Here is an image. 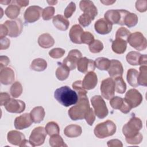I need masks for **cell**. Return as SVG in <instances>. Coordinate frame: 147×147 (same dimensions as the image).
I'll return each mask as SVG.
<instances>
[{
    "instance_id": "db71d44e",
    "label": "cell",
    "mask_w": 147,
    "mask_h": 147,
    "mask_svg": "<svg viewBox=\"0 0 147 147\" xmlns=\"http://www.w3.org/2000/svg\"><path fill=\"white\" fill-rule=\"evenodd\" d=\"M107 146L109 147H122L123 144L120 140L118 139H113L107 142Z\"/></svg>"
},
{
    "instance_id": "681fc988",
    "label": "cell",
    "mask_w": 147,
    "mask_h": 147,
    "mask_svg": "<svg viewBox=\"0 0 147 147\" xmlns=\"http://www.w3.org/2000/svg\"><path fill=\"white\" fill-rule=\"evenodd\" d=\"M143 136L141 133H138L136 136L131 138H126V141L127 144L131 145H137L140 144L142 141Z\"/></svg>"
},
{
    "instance_id": "b9f144b4",
    "label": "cell",
    "mask_w": 147,
    "mask_h": 147,
    "mask_svg": "<svg viewBox=\"0 0 147 147\" xmlns=\"http://www.w3.org/2000/svg\"><path fill=\"white\" fill-rule=\"evenodd\" d=\"M103 49V43L99 40H94L89 45V50L91 53H97L101 52Z\"/></svg>"
},
{
    "instance_id": "277c9868",
    "label": "cell",
    "mask_w": 147,
    "mask_h": 147,
    "mask_svg": "<svg viewBox=\"0 0 147 147\" xmlns=\"http://www.w3.org/2000/svg\"><path fill=\"white\" fill-rule=\"evenodd\" d=\"M142 127L141 120L136 117H133L123 126L122 133L126 138H131L136 136Z\"/></svg>"
},
{
    "instance_id": "74e56055",
    "label": "cell",
    "mask_w": 147,
    "mask_h": 147,
    "mask_svg": "<svg viewBox=\"0 0 147 147\" xmlns=\"http://www.w3.org/2000/svg\"><path fill=\"white\" fill-rule=\"evenodd\" d=\"M140 73L138 76V83L142 86H147V66L141 65L140 67Z\"/></svg>"
},
{
    "instance_id": "4316f807",
    "label": "cell",
    "mask_w": 147,
    "mask_h": 147,
    "mask_svg": "<svg viewBox=\"0 0 147 147\" xmlns=\"http://www.w3.org/2000/svg\"><path fill=\"white\" fill-rule=\"evenodd\" d=\"M45 111L42 106H37L34 107L30 111V115L33 122L36 123H40L44 118Z\"/></svg>"
},
{
    "instance_id": "d6986e66",
    "label": "cell",
    "mask_w": 147,
    "mask_h": 147,
    "mask_svg": "<svg viewBox=\"0 0 147 147\" xmlns=\"http://www.w3.org/2000/svg\"><path fill=\"white\" fill-rule=\"evenodd\" d=\"M110 65L107 69L109 75L111 78L122 77L123 73V68L122 63L118 60H110Z\"/></svg>"
},
{
    "instance_id": "f6af8a7d",
    "label": "cell",
    "mask_w": 147,
    "mask_h": 147,
    "mask_svg": "<svg viewBox=\"0 0 147 147\" xmlns=\"http://www.w3.org/2000/svg\"><path fill=\"white\" fill-rule=\"evenodd\" d=\"M130 33V32L127 29L124 27H121L117 30L115 34V38H119L127 41V39Z\"/></svg>"
},
{
    "instance_id": "8fae6325",
    "label": "cell",
    "mask_w": 147,
    "mask_h": 147,
    "mask_svg": "<svg viewBox=\"0 0 147 147\" xmlns=\"http://www.w3.org/2000/svg\"><path fill=\"white\" fill-rule=\"evenodd\" d=\"M8 29V36L11 37H17L22 32L23 25L19 18L13 20H7L3 24Z\"/></svg>"
},
{
    "instance_id": "484cf974",
    "label": "cell",
    "mask_w": 147,
    "mask_h": 147,
    "mask_svg": "<svg viewBox=\"0 0 147 147\" xmlns=\"http://www.w3.org/2000/svg\"><path fill=\"white\" fill-rule=\"evenodd\" d=\"M127 48V41L122 38H115L111 45V48L114 52L117 54L123 53Z\"/></svg>"
},
{
    "instance_id": "ba28073f",
    "label": "cell",
    "mask_w": 147,
    "mask_h": 147,
    "mask_svg": "<svg viewBox=\"0 0 147 147\" xmlns=\"http://www.w3.org/2000/svg\"><path fill=\"white\" fill-rule=\"evenodd\" d=\"M46 136L45 129L42 126H38L32 130L29 137V144L33 146H40L44 144Z\"/></svg>"
},
{
    "instance_id": "7402d4cb",
    "label": "cell",
    "mask_w": 147,
    "mask_h": 147,
    "mask_svg": "<svg viewBox=\"0 0 147 147\" xmlns=\"http://www.w3.org/2000/svg\"><path fill=\"white\" fill-rule=\"evenodd\" d=\"M113 28V25L110 24L105 18H100L97 20L94 25L95 31L100 34H106L109 33Z\"/></svg>"
},
{
    "instance_id": "603a6c76",
    "label": "cell",
    "mask_w": 147,
    "mask_h": 147,
    "mask_svg": "<svg viewBox=\"0 0 147 147\" xmlns=\"http://www.w3.org/2000/svg\"><path fill=\"white\" fill-rule=\"evenodd\" d=\"M98 83L96 74L93 71L88 72L84 76L82 82V86L85 90L94 89Z\"/></svg>"
},
{
    "instance_id": "ac0fdd59",
    "label": "cell",
    "mask_w": 147,
    "mask_h": 147,
    "mask_svg": "<svg viewBox=\"0 0 147 147\" xmlns=\"http://www.w3.org/2000/svg\"><path fill=\"white\" fill-rule=\"evenodd\" d=\"M33 121L29 113H24L21 115L14 120V127L16 129L22 130L29 127L32 124Z\"/></svg>"
},
{
    "instance_id": "c3c4849f",
    "label": "cell",
    "mask_w": 147,
    "mask_h": 147,
    "mask_svg": "<svg viewBox=\"0 0 147 147\" xmlns=\"http://www.w3.org/2000/svg\"><path fill=\"white\" fill-rule=\"evenodd\" d=\"M92 20H93L92 19V18L89 15L86 13L82 14L78 18L79 24L83 27L88 26L91 24Z\"/></svg>"
},
{
    "instance_id": "9c48e42d",
    "label": "cell",
    "mask_w": 147,
    "mask_h": 147,
    "mask_svg": "<svg viewBox=\"0 0 147 147\" xmlns=\"http://www.w3.org/2000/svg\"><path fill=\"white\" fill-rule=\"evenodd\" d=\"M100 92L102 96L107 100H109L115 95V82L111 78H108L102 80L100 84Z\"/></svg>"
},
{
    "instance_id": "5bb4252c",
    "label": "cell",
    "mask_w": 147,
    "mask_h": 147,
    "mask_svg": "<svg viewBox=\"0 0 147 147\" xmlns=\"http://www.w3.org/2000/svg\"><path fill=\"white\" fill-rule=\"evenodd\" d=\"M82 53L78 49L71 50L68 56L63 60V64L67 66L69 70L75 69L78 60L82 57Z\"/></svg>"
},
{
    "instance_id": "7bdbcfd3",
    "label": "cell",
    "mask_w": 147,
    "mask_h": 147,
    "mask_svg": "<svg viewBox=\"0 0 147 147\" xmlns=\"http://www.w3.org/2000/svg\"><path fill=\"white\" fill-rule=\"evenodd\" d=\"M72 88L78 94V96L87 95V91L82 86V82L81 80H76L73 83Z\"/></svg>"
},
{
    "instance_id": "94428289",
    "label": "cell",
    "mask_w": 147,
    "mask_h": 147,
    "mask_svg": "<svg viewBox=\"0 0 147 147\" xmlns=\"http://www.w3.org/2000/svg\"><path fill=\"white\" fill-rule=\"evenodd\" d=\"M146 61H147V57L146 55H141L140 59L139 65H146Z\"/></svg>"
},
{
    "instance_id": "4fadbf2b",
    "label": "cell",
    "mask_w": 147,
    "mask_h": 147,
    "mask_svg": "<svg viewBox=\"0 0 147 147\" xmlns=\"http://www.w3.org/2000/svg\"><path fill=\"white\" fill-rule=\"evenodd\" d=\"M42 9L38 6H31L28 7L24 13L26 22L33 23L38 20L42 14Z\"/></svg>"
},
{
    "instance_id": "91938a15",
    "label": "cell",
    "mask_w": 147,
    "mask_h": 147,
    "mask_svg": "<svg viewBox=\"0 0 147 147\" xmlns=\"http://www.w3.org/2000/svg\"><path fill=\"white\" fill-rule=\"evenodd\" d=\"M15 2L20 7L26 6L29 2V1H22V0H17V1H15Z\"/></svg>"
},
{
    "instance_id": "5b68a950",
    "label": "cell",
    "mask_w": 147,
    "mask_h": 147,
    "mask_svg": "<svg viewBox=\"0 0 147 147\" xmlns=\"http://www.w3.org/2000/svg\"><path fill=\"white\" fill-rule=\"evenodd\" d=\"M128 12L127 10L123 9L109 10L105 13L104 17L105 19L111 25L118 24L125 25L124 19Z\"/></svg>"
},
{
    "instance_id": "8d00e7d4",
    "label": "cell",
    "mask_w": 147,
    "mask_h": 147,
    "mask_svg": "<svg viewBox=\"0 0 147 147\" xmlns=\"http://www.w3.org/2000/svg\"><path fill=\"white\" fill-rule=\"evenodd\" d=\"M49 145L52 147H60V146H67V145L65 144L62 137L58 134H55L51 136L49 140Z\"/></svg>"
},
{
    "instance_id": "3957f363",
    "label": "cell",
    "mask_w": 147,
    "mask_h": 147,
    "mask_svg": "<svg viewBox=\"0 0 147 147\" xmlns=\"http://www.w3.org/2000/svg\"><path fill=\"white\" fill-rule=\"evenodd\" d=\"M115 124L110 120H107L103 122L98 123L94 128L95 136L99 138H104L111 136L116 132Z\"/></svg>"
},
{
    "instance_id": "f5cc1de1",
    "label": "cell",
    "mask_w": 147,
    "mask_h": 147,
    "mask_svg": "<svg viewBox=\"0 0 147 147\" xmlns=\"http://www.w3.org/2000/svg\"><path fill=\"white\" fill-rule=\"evenodd\" d=\"M136 9L141 12H145L147 10V1L146 0L137 1L136 2Z\"/></svg>"
},
{
    "instance_id": "60d3db41",
    "label": "cell",
    "mask_w": 147,
    "mask_h": 147,
    "mask_svg": "<svg viewBox=\"0 0 147 147\" xmlns=\"http://www.w3.org/2000/svg\"><path fill=\"white\" fill-rule=\"evenodd\" d=\"M10 94L13 98L19 97L22 92V87L19 82H14L10 87Z\"/></svg>"
},
{
    "instance_id": "6f0895ef",
    "label": "cell",
    "mask_w": 147,
    "mask_h": 147,
    "mask_svg": "<svg viewBox=\"0 0 147 147\" xmlns=\"http://www.w3.org/2000/svg\"><path fill=\"white\" fill-rule=\"evenodd\" d=\"M10 63V59L7 56H1L0 57V68L1 69L5 68Z\"/></svg>"
},
{
    "instance_id": "6125c7cd",
    "label": "cell",
    "mask_w": 147,
    "mask_h": 147,
    "mask_svg": "<svg viewBox=\"0 0 147 147\" xmlns=\"http://www.w3.org/2000/svg\"><path fill=\"white\" fill-rule=\"evenodd\" d=\"M100 2H102V3H103L105 5H111L113 4L114 3H115V1H109V0L100 1Z\"/></svg>"
},
{
    "instance_id": "680465c9",
    "label": "cell",
    "mask_w": 147,
    "mask_h": 147,
    "mask_svg": "<svg viewBox=\"0 0 147 147\" xmlns=\"http://www.w3.org/2000/svg\"><path fill=\"white\" fill-rule=\"evenodd\" d=\"M0 38H3L6 35H8V29L4 24L0 25Z\"/></svg>"
},
{
    "instance_id": "7a4b0ae2",
    "label": "cell",
    "mask_w": 147,
    "mask_h": 147,
    "mask_svg": "<svg viewBox=\"0 0 147 147\" xmlns=\"http://www.w3.org/2000/svg\"><path fill=\"white\" fill-rule=\"evenodd\" d=\"M78 98L77 104L71 107L68 111L69 117L73 121L84 119L90 109L87 95L78 96Z\"/></svg>"
},
{
    "instance_id": "11a10c76",
    "label": "cell",
    "mask_w": 147,
    "mask_h": 147,
    "mask_svg": "<svg viewBox=\"0 0 147 147\" xmlns=\"http://www.w3.org/2000/svg\"><path fill=\"white\" fill-rule=\"evenodd\" d=\"M10 41L8 38L4 37L1 39V44H0V49H6L10 47Z\"/></svg>"
},
{
    "instance_id": "d4e9b609",
    "label": "cell",
    "mask_w": 147,
    "mask_h": 147,
    "mask_svg": "<svg viewBox=\"0 0 147 147\" xmlns=\"http://www.w3.org/2000/svg\"><path fill=\"white\" fill-rule=\"evenodd\" d=\"M52 22L57 29L61 31L67 30L69 25V21L63 16L60 14L53 17Z\"/></svg>"
},
{
    "instance_id": "bcb514c9",
    "label": "cell",
    "mask_w": 147,
    "mask_h": 147,
    "mask_svg": "<svg viewBox=\"0 0 147 147\" xmlns=\"http://www.w3.org/2000/svg\"><path fill=\"white\" fill-rule=\"evenodd\" d=\"M82 44H85L90 45L94 40V37L92 33L89 32H83L81 36Z\"/></svg>"
},
{
    "instance_id": "cb8c5ba5",
    "label": "cell",
    "mask_w": 147,
    "mask_h": 147,
    "mask_svg": "<svg viewBox=\"0 0 147 147\" xmlns=\"http://www.w3.org/2000/svg\"><path fill=\"white\" fill-rule=\"evenodd\" d=\"M83 32V28L80 25L78 24L73 25L69 32V36L71 41L78 44H82L80 38Z\"/></svg>"
},
{
    "instance_id": "816d5d0a",
    "label": "cell",
    "mask_w": 147,
    "mask_h": 147,
    "mask_svg": "<svg viewBox=\"0 0 147 147\" xmlns=\"http://www.w3.org/2000/svg\"><path fill=\"white\" fill-rule=\"evenodd\" d=\"M84 119H86L87 123L90 125L92 126L95 121V113L92 108H90L87 114L86 115Z\"/></svg>"
},
{
    "instance_id": "d6a6232c",
    "label": "cell",
    "mask_w": 147,
    "mask_h": 147,
    "mask_svg": "<svg viewBox=\"0 0 147 147\" xmlns=\"http://www.w3.org/2000/svg\"><path fill=\"white\" fill-rule=\"evenodd\" d=\"M69 69L67 66L63 63H60V65L56 71V76L58 80L63 81L68 78L69 75Z\"/></svg>"
},
{
    "instance_id": "4dcf8cb0",
    "label": "cell",
    "mask_w": 147,
    "mask_h": 147,
    "mask_svg": "<svg viewBox=\"0 0 147 147\" xmlns=\"http://www.w3.org/2000/svg\"><path fill=\"white\" fill-rule=\"evenodd\" d=\"M138 72L134 68L129 69L127 72L126 79L128 83L133 87H137L139 86L138 83Z\"/></svg>"
},
{
    "instance_id": "2e32d148",
    "label": "cell",
    "mask_w": 147,
    "mask_h": 147,
    "mask_svg": "<svg viewBox=\"0 0 147 147\" xmlns=\"http://www.w3.org/2000/svg\"><path fill=\"white\" fill-rule=\"evenodd\" d=\"M110 105L114 109H118L122 113L127 114L131 110V107L125 101L124 98L119 96H113L110 99Z\"/></svg>"
},
{
    "instance_id": "44dd1931",
    "label": "cell",
    "mask_w": 147,
    "mask_h": 147,
    "mask_svg": "<svg viewBox=\"0 0 147 147\" xmlns=\"http://www.w3.org/2000/svg\"><path fill=\"white\" fill-rule=\"evenodd\" d=\"M14 72L10 67L1 69L0 82L2 84L9 85L14 81Z\"/></svg>"
},
{
    "instance_id": "7c38bea8",
    "label": "cell",
    "mask_w": 147,
    "mask_h": 147,
    "mask_svg": "<svg viewBox=\"0 0 147 147\" xmlns=\"http://www.w3.org/2000/svg\"><path fill=\"white\" fill-rule=\"evenodd\" d=\"M124 99L131 109L138 106L142 102L143 98L141 94L136 89H130L126 94Z\"/></svg>"
},
{
    "instance_id": "f1b7e54d",
    "label": "cell",
    "mask_w": 147,
    "mask_h": 147,
    "mask_svg": "<svg viewBox=\"0 0 147 147\" xmlns=\"http://www.w3.org/2000/svg\"><path fill=\"white\" fill-rule=\"evenodd\" d=\"M38 44L43 48H49L54 45L55 40L49 33H44L39 36Z\"/></svg>"
},
{
    "instance_id": "e0dca14e",
    "label": "cell",
    "mask_w": 147,
    "mask_h": 147,
    "mask_svg": "<svg viewBox=\"0 0 147 147\" xmlns=\"http://www.w3.org/2000/svg\"><path fill=\"white\" fill-rule=\"evenodd\" d=\"M95 67V61L87 59L86 57H81L77 63L78 70L83 74H87L88 72L94 71Z\"/></svg>"
},
{
    "instance_id": "e575fe53",
    "label": "cell",
    "mask_w": 147,
    "mask_h": 147,
    "mask_svg": "<svg viewBox=\"0 0 147 147\" xmlns=\"http://www.w3.org/2000/svg\"><path fill=\"white\" fill-rule=\"evenodd\" d=\"M141 54L136 51H131L129 52L126 56L127 62L131 65H139L140 59Z\"/></svg>"
},
{
    "instance_id": "6da1fadb",
    "label": "cell",
    "mask_w": 147,
    "mask_h": 147,
    "mask_svg": "<svg viewBox=\"0 0 147 147\" xmlns=\"http://www.w3.org/2000/svg\"><path fill=\"white\" fill-rule=\"evenodd\" d=\"M54 97L59 103L65 107L76 104L79 99L76 92L67 86L56 89L54 92Z\"/></svg>"
},
{
    "instance_id": "f35d334b",
    "label": "cell",
    "mask_w": 147,
    "mask_h": 147,
    "mask_svg": "<svg viewBox=\"0 0 147 147\" xmlns=\"http://www.w3.org/2000/svg\"><path fill=\"white\" fill-rule=\"evenodd\" d=\"M45 129L47 133L50 136L55 134H58L60 132V128L58 124L53 121L49 122L46 125Z\"/></svg>"
},
{
    "instance_id": "ffe728a7",
    "label": "cell",
    "mask_w": 147,
    "mask_h": 147,
    "mask_svg": "<svg viewBox=\"0 0 147 147\" xmlns=\"http://www.w3.org/2000/svg\"><path fill=\"white\" fill-rule=\"evenodd\" d=\"M80 9L84 13L89 15L94 20L97 16L98 10L94 3L91 1H81L79 3Z\"/></svg>"
},
{
    "instance_id": "d590c367",
    "label": "cell",
    "mask_w": 147,
    "mask_h": 147,
    "mask_svg": "<svg viewBox=\"0 0 147 147\" xmlns=\"http://www.w3.org/2000/svg\"><path fill=\"white\" fill-rule=\"evenodd\" d=\"M138 17L135 13L128 12L125 16L124 19V24L129 28H131L137 25L138 23Z\"/></svg>"
},
{
    "instance_id": "83f0119b",
    "label": "cell",
    "mask_w": 147,
    "mask_h": 147,
    "mask_svg": "<svg viewBox=\"0 0 147 147\" xmlns=\"http://www.w3.org/2000/svg\"><path fill=\"white\" fill-rule=\"evenodd\" d=\"M82 133L81 126L78 125H69L67 126L64 130V134L69 138H74L79 137Z\"/></svg>"
},
{
    "instance_id": "52a82bcc",
    "label": "cell",
    "mask_w": 147,
    "mask_h": 147,
    "mask_svg": "<svg viewBox=\"0 0 147 147\" xmlns=\"http://www.w3.org/2000/svg\"><path fill=\"white\" fill-rule=\"evenodd\" d=\"M127 42L137 51H143L146 48L147 41L144 36L140 32L130 33L127 39Z\"/></svg>"
},
{
    "instance_id": "836d02e7",
    "label": "cell",
    "mask_w": 147,
    "mask_h": 147,
    "mask_svg": "<svg viewBox=\"0 0 147 147\" xmlns=\"http://www.w3.org/2000/svg\"><path fill=\"white\" fill-rule=\"evenodd\" d=\"M111 61L106 57H101L95 59V67L99 70L107 71L110 65Z\"/></svg>"
},
{
    "instance_id": "30bf717a",
    "label": "cell",
    "mask_w": 147,
    "mask_h": 147,
    "mask_svg": "<svg viewBox=\"0 0 147 147\" xmlns=\"http://www.w3.org/2000/svg\"><path fill=\"white\" fill-rule=\"evenodd\" d=\"M7 140L9 143L12 145L19 146H27L29 145V141L25 139L23 133L17 130H11L8 132Z\"/></svg>"
},
{
    "instance_id": "f907efd6",
    "label": "cell",
    "mask_w": 147,
    "mask_h": 147,
    "mask_svg": "<svg viewBox=\"0 0 147 147\" xmlns=\"http://www.w3.org/2000/svg\"><path fill=\"white\" fill-rule=\"evenodd\" d=\"M76 10V5L74 2H71L65 8L64 14L66 18L71 17Z\"/></svg>"
},
{
    "instance_id": "9a60e30c",
    "label": "cell",
    "mask_w": 147,
    "mask_h": 147,
    "mask_svg": "<svg viewBox=\"0 0 147 147\" xmlns=\"http://www.w3.org/2000/svg\"><path fill=\"white\" fill-rule=\"evenodd\" d=\"M4 106L8 112L11 113H21L26 107L24 102L13 98H10Z\"/></svg>"
},
{
    "instance_id": "be15d7a7",
    "label": "cell",
    "mask_w": 147,
    "mask_h": 147,
    "mask_svg": "<svg viewBox=\"0 0 147 147\" xmlns=\"http://www.w3.org/2000/svg\"><path fill=\"white\" fill-rule=\"evenodd\" d=\"M10 2H11V1H1V2H0V3H2V4H3V5H8L9 3H10Z\"/></svg>"
},
{
    "instance_id": "ee69618b",
    "label": "cell",
    "mask_w": 147,
    "mask_h": 147,
    "mask_svg": "<svg viewBox=\"0 0 147 147\" xmlns=\"http://www.w3.org/2000/svg\"><path fill=\"white\" fill-rule=\"evenodd\" d=\"M55 8L52 6H48L45 7L42 13V17L44 20H49L53 18L55 14Z\"/></svg>"
},
{
    "instance_id": "ab89813d",
    "label": "cell",
    "mask_w": 147,
    "mask_h": 147,
    "mask_svg": "<svg viewBox=\"0 0 147 147\" xmlns=\"http://www.w3.org/2000/svg\"><path fill=\"white\" fill-rule=\"evenodd\" d=\"M115 87L116 91L119 94H123L126 90V84L122 77L115 78Z\"/></svg>"
},
{
    "instance_id": "e7e4bbea",
    "label": "cell",
    "mask_w": 147,
    "mask_h": 147,
    "mask_svg": "<svg viewBox=\"0 0 147 147\" xmlns=\"http://www.w3.org/2000/svg\"><path fill=\"white\" fill-rule=\"evenodd\" d=\"M47 2L49 4V5H56L57 3V1H47Z\"/></svg>"
},
{
    "instance_id": "1f68e13d",
    "label": "cell",
    "mask_w": 147,
    "mask_h": 147,
    "mask_svg": "<svg viewBox=\"0 0 147 147\" xmlns=\"http://www.w3.org/2000/svg\"><path fill=\"white\" fill-rule=\"evenodd\" d=\"M47 61L41 58H37L33 60L30 66L31 69L37 72L43 71L47 68Z\"/></svg>"
},
{
    "instance_id": "9f6ffc18",
    "label": "cell",
    "mask_w": 147,
    "mask_h": 147,
    "mask_svg": "<svg viewBox=\"0 0 147 147\" xmlns=\"http://www.w3.org/2000/svg\"><path fill=\"white\" fill-rule=\"evenodd\" d=\"M10 99V95L7 92H1L0 102L1 106H4Z\"/></svg>"
},
{
    "instance_id": "8992f818",
    "label": "cell",
    "mask_w": 147,
    "mask_h": 147,
    "mask_svg": "<svg viewBox=\"0 0 147 147\" xmlns=\"http://www.w3.org/2000/svg\"><path fill=\"white\" fill-rule=\"evenodd\" d=\"M95 114L100 119H103L109 114L108 109L104 99L100 95H95L91 98Z\"/></svg>"
},
{
    "instance_id": "7dc6e473",
    "label": "cell",
    "mask_w": 147,
    "mask_h": 147,
    "mask_svg": "<svg viewBox=\"0 0 147 147\" xmlns=\"http://www.w3.org/2000/svg\"><path fill=\"white\" fill-rule=\"evenodd\" d=\"M65 50L60 48H55L51 49L49 52V55L50 57L53 59H59L63 56L65 53Z\"/></svg>"
},
{
    "instance_id": "f546056e",
    "label": "cell",
    "mask_w": 147,
    "mask_h": 147,
    "mask_svg": "<svg viewBox=\"0 0 147 147\" xmlns=\"http://www.w3.org/2000/svg\"><path fill=\"white\" fill-rule=\"evenodd\" d=\"M20 13V7L16 4L15 1H11V3L6 9V16L12 20H15L17 18Z\"/></svg>"
}]
</instances>
